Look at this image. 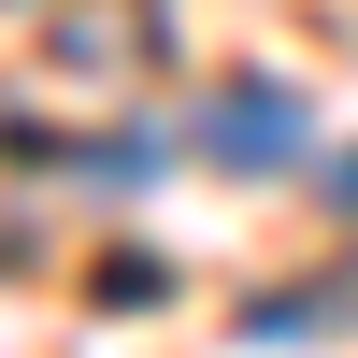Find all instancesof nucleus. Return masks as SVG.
Masks as SVG:
<instances>
[{"instance_id":"1","label":"nucleus","mask_w":358,"mask_h":358,"mask_svg":"<svg viewBox=\"0 0 358 358\" xmlns=\"http://www.w3.org/2000/svg\"><path fill=\"white\" fill-rule=\"evenodd\" d=\"M301 143H315V101H301V86H229V101L201 115V158H215V172H287Z\"/></svg>"},{"instance_id":"2","label":"nucleus","mask_w":358,"mask_h":358,"mask_svg":"<svg viewBox=\"0 0 358 358\" xmlns=\"http://www.w3.org/2000/svg\"><path fill=\"white\" fill-rule=\"evenodd\" d=\"M158 172H172V143H86L72 187H158Z\"/></svg>"},{"instance_id":"3","label":"nucleus","mask_w":358,"mask_h":358,"mask_svg":"<svg viewBox=\"0 0 358 358\" xmlns=\"http://www.w3.org/2000/svg\"><path fill=\"white\" fill-rule=\"evenodd\" d=\"M330 201H358V158H344V172H330Z\"/></svg>"}]
</instances>
